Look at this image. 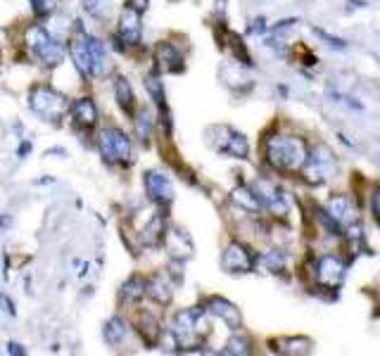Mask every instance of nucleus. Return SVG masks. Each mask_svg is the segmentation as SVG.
<instances>
[{"instance_id":"1","label":"nucleus","mask_w":380,"mask_h":356,"mask_svg":"<svg viewBox=\"0 0 380 356\" xmlns=\"http://www.w3.org/2000/svg\"><path fill=\"white\" fill-rule=\"evenodd\" d=\"M306 157H309V143L302 136L273 133L264 140V159L273 171L297 174L306 164Z\"/></svg>"},{"instance_id":"2","label":"nucleus","mask_w":380,"mask_h":356,"mask_svg":"<svg viewBox=\"0 0 380 356\" xmlns=\"http://www.w3.org/2000/svg\"><path fill=\"white\" fill-rule=\"evenodd\" d=\"M207 311L202 309H181L171 318V335L176 337V345L181 349H195L202 345L207 335H210V323H207Z\"/></svg>"},{"instance_id":"3","label":"nucleus","mask_w":380,"mask_h":356,"mask_svg":"<svg viewBox=\"0 0 380 356\" xmlns=\"http://www.w3.org/2000/svg\"><path fill=\"white\" fill-rule=\"evenodd\" d=\"M24 43H27V48L32 50V55L41 64L55 67L62 62V48L55 43L50 32H48L46 27H41V24H32V27L24 32Z\"/></svg>"},{"instance_id":"4","label":"nucleus","mask_w":380,"mask_h":356,"mask_svg":"<svg viewBox=\"0 0 380 356\" xmlns=\"http://www.w3.org/2000/svg\"><path fill=\"white\" fill-rule=\"evenodd\" d=\"M311 275H314L316 287L321 290H338L347 275V261L335 252H326L311 263Z\"/></svg>"},{"instance_id":"5","label":"nucleus","mask_w":380,"mask_h":356,"mask_svg":"<svg viewBox=\"0 0 380 356\" xmlns=\"http://www.w3.org/2000/svg\"><path fill=\"white\" fill-rule=\"evenodd\" d=\"M335 169H338V162H335V155L328 145L318 143L316 147L309 150V157H306V164L302 167V178L309 186H321L328 178H333Z\"/></svg>"},{"instance_id":"6","label":"nucleus","mask_w":380,"mask_h":356,"mask_svg":"<svg viewBox=\"0 0 380 356\" xmlns=\"http://www.w3.org/2000/svg\"><path fill=\"white\" fill-rule=\"evenodd\" d=\"M29 107H32L41 119L53 121L55 124V121H60L67 114L69 102H67V97L62 93H57V90L48 88V85H36L32 95H29Z\"/></svg>"},{"instance_id":"7","label":"nucleus","mask_w":380,"mask_h":356,"mask_svg":"<svg viewBox=\"0 0 380 356\" xmlns=\"http://www.w3.org/2000/svg\"><path fill=\"white\" fill-rule=\"evenodd\" d=\"M207 136H210V143L214 145V150H217L219 155H226V157H233V159H247L250 157L247 138H245L240 131H236V128H231L226 124L212 126L210 131H207Z\"/></svg>"},{"instance_id":"8","label":"nucleus","mask_w":380,"mask_h":356,"mask_svg":"<svg viewBox=\"0 0 380 356\" xmlns=\"http://www.w3.org/2000/svg\"><path fill=\"white\" fill-rule=\"evenodd\" d=\"M97 150L105 157L109 164H128L131 162V140L126 138L124 131L109 126L102 128L100 136H97Z\"/></svg>"},{"instance_id":"9","label":"nucleus","mask_w":380,"mask_h":356,"mask_svg":"<svg viewBox=\"0 0 380 356\" xmlns=\"http://www.w3.org/2000/svg\"><path fill=\"white\" fill-rule=\"evenodd\" d=\"M252 190L257 193V198L262 202V210H266L276 219H285L290 214V202L283 188H278V183H273L271 178L262 176L255 181Z\"/></svg>"},{"instance_id":"10","label":"nucleus","mask_w":380,"mask_h":356,"mask_svg":"<svg viewBox=\"0 0 380 356\" xmlns=\"http://www.w3.org/2000/svg\"><path fill=\"white\" fill-rule=\"evenodd\" d=\"M222 268L231 275L252 273L257 268V252H252L240 240H231L222 254Z\"/></svg>"},{"instance_id":"11","label":"nucleus","mask_w":380,"mask_h":356,"mask_svg":"<svg viewBox=\"0 0 380 356\" xmlns=\"http://www.w3.org/2000/svg\"><path fill=\"white\" fill-rule=\"evenodd\" d=\"M145 193L157 207H169L174 202V186H171L169 176L162 174V171H148L145 174Z\"/></svg>"},{"instance_id":"12","label":"nucleus","mask_w":380,"mask_h":356,"mask_svg":"<svg viewBox=\"0 0 380 356\" xmlns=\"http://www.w3.org/2000/svg\"><path fill=\"white\" fill-rule=\"evenodd\" d=\"M69 55L79 74H81L83 78H93V60H90L88 36L83 34V29H79L74 39L69 41Z\"/></svg>"},{"instance_id":"13","label":"nucleus","mask_w":380,"mask_h":356,"mask_svg":"<svg viewBox=\"0 0 380 356\" xmlns=\"http://www.w3.org/2000/svg\"><path fill=\"white\" fill-rule=\"evenodd\" d=\"M164 247L174 261H188L195 254V245L183 228H167L164 233Z\"/></svg>"},{"instance_id":"14","label":"nucleus","mask_w":380,"mask_h":356,"mask_svg":"<svg viewBox=\"0 0 380 356\" xmlns=\"http://www.w3.org/2000/svg\"><path fill=\"white\" fill-rule=\"evenodd\" d=\"M116 36L126 46H138L140 36H143V24H140V12L133 8H124L116 24Z\"/></svg>"},{"instance_id":"15","label":"nucleus","mask_w":380,"mask_h":356,"mask_svg":"<svg viewBox=\"0 0 380 356\" xmlns=\"http://www.w3.org/2000/svg\"><path fill=\"white\" fill-rule=\"evenodd\" d=\"M205 311L210 316H217L229 325L231 330H240L243 328V316H240V309L236 304L229 302L224 297H210L205 304Z\"/></svg>"},{"instance_id":"16","label":"nucleus","mask_w":380,"mask_h":356,"mask_svg":"<svg viewBox=\"0 0 380 356\" xmlns=\"http://www.w3.org/2000/svg\"><path fill=\"white\" fill-rule=\"evenodd\" d=\"M326 212L330 214V219H333L342 231H345L349 224L357 221V205H354L349 195H342V193L333 195V198L328 200Z\"/></svg>"},{"instance_id":"17","label":"nucleus","mask_w":380,"mask_h":356,"mask_svg":"<svg viewBox=\"0 0 380 356\" xmlns=\"http://www.w3.org/2000/svg\"><path fill=\"white\" fill-rule=\"evenodd\" d=\"M155 57H157V64H159V69H162V71L176 74V71H183V67H186V64H183L181 50L174 46V43H167V41H162L155 48Z\"/></svg>"},{"instance_id":"18","label":"nucleus","mask_w":380,"mask_h":356,"mask_svg":"<svg viewBox=\"0 0 380 356\" xmlns=\"http://www.w3.org/2000/svg\"><path fill=\"white\" fill-rule=\"evenodd\" d=\"M145 294L159 306H167L174 299V285L169 283L167 275H152L145 280Z\"/></svg>"},{"instance_id":"19","label":"nucleus","mask_w":380,"mask_h":356,"mask_svg":"<svg viewBox=\"0 0 380 356\" xmlns=\"http://www.w3.org/2000/svg\"><path fill=\"white\" fill-rule=\"evenodd\" d=\"M164 233H167L164 217L162 214H155V217H150L148 224L138 231L140 245H143V247H157L159 242H164Z\"/></svg>"},{"instance_id":"20","label":"nucleus","mask_w":380,"mask_h":356,"mask_svg":"<svg viewBox=\"0 0 380 356\" xmlns=\"http://www.w3.org/2000/svg\"><path fill=\"white\" fill-rule=\"evenodd\" d=\"M231 202L236 207H240V210L245 214H252V217H259V212H262V202L259 198H257V193L250 186H238V188H233V193H231Z\"/></svg>"},{"instance_id":"21","label":"nucleus","mask_w":380,"mask_h":356,"mask_svg":"<svg viewBox=\"0 0 380 356\" xmlns=\"http://www.w3.org/2000/svg\"><path fill=\"white\" fill-rule=\"evenodd\" d=\"M72 109V116H74L76 126L81 128H93L95 121H97V107L90 97H79L74 105L69 107Z\"/></svg>"},{"instance_id":"22","label":"nucleus","mask_w":380,"mask_h":356,"mask_svg":"<svg viewBox=\"0 0 380 356\" xmlns=\"http://www.w3.org/2000/svg\"><path fill=\"white\" fill-rule=\"evenodd\" d=\"M257 268H262V273L278 275L287 268V254L283 249H269L264 254H257Z\"/></svg>"},{"instance_id":"23","label":"nucleus","mask_w":380,"mask_h":356,"mask_svg":"<svg viewBox=\"0 0 380 356\" xmlns=\"http://www.w3.org/2000/svg\"><path fill=\"white\" fill-rule=\"evenodd\" d=\"M273 352L278 354H290V356H302V354H311L314 352V342L309 337H280V340L273 342Z\"/></svg>"},{"instance_id":"24","label":"nucleus","mask_w":380,"mask_h":356,"mask_svg":"<svg viewBox=\"0 0 380 356\" xmlns=\"http://www.w3.org/2000/svg\"><path fill=\"white\" fill-rule=\"evenodd\" d=\"M136 330L140 333V337H143V342L148 347H155V345H159V340H162V328H159V321L152 314H140V318H138V323H136Z\"/></svg>"},{"instance_id":"25","label":"nucleus","mask_w":380,"mask_h":356,"mask_svg":"<svg viewBox=\"0 0 380 356\" xmlns=\"http://www.w3.org/2000/svg\"><path fill=\"white\" fill-rule=\"evenodd\" d=\"M114 97H116V105L124 109L126 114H133V107H136V97H133L131 83H128L124 76H116L114 78Z\"/></svg>"},{"instance_id":"26","label":"nucleus","mask_w":380,"mask_h":356,"mask_svg":"<svg viewBox=\"0 0 380 356\" xmlns=\"http://www.w3.org/2000/svg\"><path fill=\"white\" fill-rule=\"evenodd\" d=\"M102 335H105V342H107V345L119 347L121 342L126 340V335H128V328H126L124 318H119V316L109 318V321L105 323V328H102Z\"/></svg>"},{"instance_id":"27","label":"nucleus","mask_w":380,"mask_h":356,"mask_svg":"<svg viewBox=\"0 0 380 356\" xmlns=\"http://www.w3.org/2000/svg\"><path fill=\"white\" fill-rule=\"evenodd\" d=\"M121 299L128 304H138L140 299L145 297V280L143 278H138V275H133V278H128L124 285H121Z\"/></svg>"},{"instance_id":"28","label":"nucleus","mask_w":380,"mask_h":356,"mask_svg":"<svg viewBox=\"0 0 380 356\" xmlns=\"http://www.w3.org/2000/svg\"><path fill=\"white\" fill-rule=\"evenodd\" d=\"M224 354H231V356H245V354H252V340H250V335L245 333H233L229 337V342H226L224 347Z\"/></svg>"},{"instance_id":"29","label":"nucleus","mask_w":380,"mask_h":356,"mask_svg":"<svg viewBox=\"0 0 380 356\" xmlns=\"http://www.w3.org/2000/svg\"><path fill=\"white\" fill-rule=\"evenodd\" d=\"M145 88H148L152 102L159 107V112H167L169 109L167 107V95H164V85L157 78V74H148V76H145Z\"/></svg>"},{"instance_id":"30","label":"nucleus","mask_w":380,"mask_h":356,"mask_svg":"<svg viewBox=\"0 0 380 356\" xmlns=\"http://www.w3.org/2000/svg\"><path fill=\"white\" fill-rule=\"evenodd\" d=\"M88 46H90V60H93V76H102L107 71V53L102 48V43L97 39L88 36Z\"/></svg>"},{"instance_id":"31","label":"nucleus","mask_w":380,"mask_h":356,"mask_svg":"<svg viewBox=\"0 0 380 356\" xmlns=\"http://www.w3.org/2000/svg\"><path fill=\"white\" fill-rule=\"evenodd\" d=\"M152 128H155V119H152L150 109H138L136 112V133L143 143H150Z\"/></svg>"},{"instance_id":"32","label":"nucleus","mask_w":380,"mask_h":356,"mask_svg":"<svg viewBox=\"0 0 380 356\" xmlns=\"http://www.w3.org/2000/svg\"><path fill=\"white\" fill-rule=\"evenodd\" d=\"M311 32H314V36H318V39H321L323 43H326L328 48H338V50H345V48H347V41L338 39V36H330L328 32H323V29L311 27Z\"/></svg>"},{"instance_id":"33","label":"nucleus","mask_w":380,"mask_h":356,"mask_svg":"<svg viewBox=\"0 0 380 356\" xmlns=\"http://www.w3.org/2000/svg\"><path fill=\"white\" fill-rule=\"evenodd\" d=\"M34 3V12L39 17H48L55 10V0H32Z\"/></svg>"},{"instance_id":"34","label":"nucleus","mask_w":380,"mask_h":356,"mask_svg":"<svg viewBox=\"0 0 380 356\" xmlns=\"http://www.w3.org/2000/svg\"><path fill=\"white\" fill-rule=\"evenodd\" d=\"M371 212H373V219H376L380 226V183L371 190Z\"/></svg>"},{"instance_id":"35","label":"nucleus","mask_w":380,"mask_h":356,"mask_svg":"<svg viewBox=\"0 0 380 356\" xmlns=\"http://www.w3.org/2000/svg\"><path fill=\"white\" fill-rule=\"evenodd\" d=\"M266 20H264V17H257V20H252V22H250V29H247V32L250 34H252V36H262V34H266Z\"/></svg>"},{"instance_id":"36","label":"nucleus","mask_w":380,"mask_h":356,"mask_svg":"<svg viewBox=\"0 0 380 356\" xmlns=\"http://www.w3.org/2000/svg\"><path fill=\"white\" fill-rule=\"evenodd\" d=\"M148 3H150V0H128V8H133L138 12H145V10H148Z\"/></svg>"},{"instance_id":"37","label":"nucleus","mask_w":380,"mask_h":356,"mask_svg":"<svg viewBox=\"0 0 380 356\" xmlns=\"http://www.w3.org/2000/svg\"><path fill=\"white\" fill-rule=\"evenodd\" d=\"M0 306H3V311H8L10 316H15V304H12L5 294H0Z\"/></svg>"},{"instance_id":"38","label":"nucleus","mask_w":380,"mask_h":356,"mask_svg":"<svg viewBox=\"0 0 380 356\" xmlns=\"http://www.w3.org/2000/svg\"><path fill=\"white\" fill-rule=\"evenodd\" d=\"M8 352H10V354H17V356H20V354H27V352H24V347H22V345H17V342H10V349H8Z\"/></svg>"}]
</instances>
